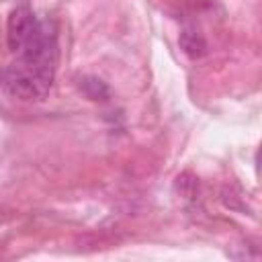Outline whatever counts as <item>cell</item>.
Instances as JSON below:
<instances>
[{
	"mask_svg": "<svg viewBox=\"0 0 262 262\" xmlns=\"http://www.w3.org/2000/svg\"><path fill=\"white\" fill-rule=\"evenodd\" d=\"M16 57L0 72V84L12 98L25 102L43 100L55 78L57 31L51 20H39L33 35L14 51Z\"/></svg>",
	"mask_w": 262,
	"mask_h": 262,
	"instance_id": "obj_1",
	"label": "cell"
},
{
	"mask_svg": "<svg viewBox=\"0 0 262 262\" xmlns=\"http://www.w3.org/2000/svg\"><path fill=\"white\" fill-rule=\"evenodd\" d=\"M39 27V18L37 14L29 8V6H16L8 20H6V41H8V49L14 53L31 35L33 31Z\"/></svg>",
	"mask_w": 262,
	"mask_h": 262,
	"instance_id": "obj_2",
	"label": "cell"
},
{
	"mask_svg": "<svg viewBox=\"0 0 262 262\" xmlns=\"http://www.w3.org/2000/svg\"><path fill=\"white\" fill-rule=\"evenodd\" d=\"M180 47H182L184 53L190 55V57H201V55H205V51H207L205 39H203L199 33L188 31V29L180 33Z\"/></svg>",
	"mask_w": 262,
	"mask_h": 262,
	"instance_id": "obj_3",
	"label": "cell"
},
{
	"mask_svg": "<svg viewBox=\"0 0 262 262\" xmlns=\"http://www.w3.org/2000/svg\"><path fill=\"white\" fill-rule=\"evenodd\" d=\"M84 82L88 86H92V90H84L92 100H106L108 98V88L102 84V80H98V78H84Z\"/></svg>",
	"mask_w": 262,
	"mask_h": 262,
	"instance_id": "obj_4",
	"label": "cell"
}]
</instances>
